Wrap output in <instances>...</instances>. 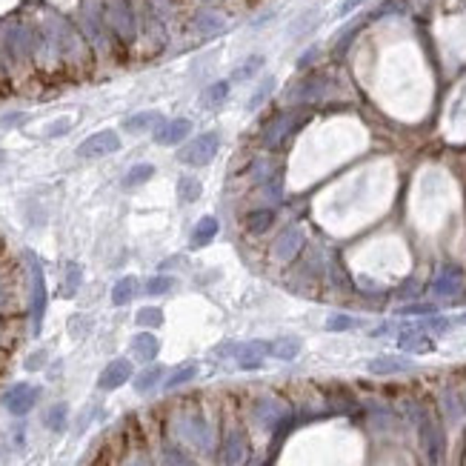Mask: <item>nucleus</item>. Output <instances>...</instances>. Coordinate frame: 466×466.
<instances>
[{
  "label": "nucleus",
  "mask_w": 466,
  "mask_h": 466,
  "mask_svg": "<svg viewBox=\"0 0 466 466\" xmlns=\"http://www.w3.org/2000/svg\"><path fill=\"white\" fill-rule=\"evenodd\" d=\"M181 435H183L192 446L203 449V452L212 449V426H209L201 415H186V418H181Z\"/></svg>",
  "instance_id": "1a4fd4ad"
},
{
  "label": "nucleus",
  "mask_w": 466,
  "mask_h": 466,
  "mask_svg": "<svg viewBox=\"0 0 466 466\" xmlns=\"http://www.w3.org/2000/svg\"><path fill=\"white\" fill-rule=\"evenodd\" d=\"M134 321H138V326H146V329H158L163 323V312L158 306H143L138 315H134Z\"/></svg>",
  "instance_id": "ea45409f"
},
{
  "label": "nucleus",
  "mask_w": 466,
  "mask_h": 466,
  "mask_svg": "<svg viewBox=\"0 0 466 466\" xmlns=\"http://www.w3.org/2000/svg\"><path fill=\"white\" fill-rule=\"evenodd\" d=\"M295 126H298L295 112H278L275 118L266 123V129H263V146L266 149H278L289 138V132H292Z\"/></svg>",
  "instance_id": "0eeeda50"
},
{
  "label": "nucleus",
  "mask_w": 466,
  "mask_h": 466,
  "mask_svg": "<svg viewBox=\"0 0 466 466\" xmlns=\"http://www.w3.org/2000/svg\"><path fill=\"white\" fill-rule=\"evenodd\" d=\"M152 174H154V166H152V163H134V166L126 172L123 186H126V189H134V186L152 181Z\"/></svg>",
  "instance_id": "c9c22d12"
},
{
  "label": "nucleus",
  "mask_w": 466,
  "mask_h": 466,
  "mask_svg": "<svg viewBox=\"0 0 466 466\" xmlns=\"http://www.w3.org/2000/svg\"><path fill=\"white\" fill-rule=\"evenodd\" d=\"M189 132H192V121H186V118L163 121L158 129H154V141H158L161 146H174V143L186 141V138H189Z\"/></svg>",
  "instance_id": "4468645a"
},
{
  "label": "nucleus",
  "mask_w": 466,
  "mask_h": 466,
  "mask_svg": "<svg viewBox=\"0 0 466 466\" xmlns=\"http://www.w3.org/2000/svg\"><path fill=\"white\" fill-rule=\"evenodd\" d=\"M358 326H361V321L352 318V315H341V312H335V315H329V318H326V329H329V332H346V329H358Z\"/></svg>",
  "instance_id": "a19ab883"
},
{
  "label": "nucleus",
  "mask_w": 466,
  "mask_h": 466,
  "mask_svg": "<svg viewBox=\"0 0 466 466\" xmlns=\"http://www.w3.org/2000/svg\"><path fill=\"white\" fill-rule=\"evenodd\" d=\"M415 366L412 358H403V355H378L366 363V369L372 375H401V372H409Z\"/></svg>",
  "instance_id": "2eb2a0df"
},
{
  "label": "nucleus",
  "mask_w": 466,
  "mask_h": 466,
  "mask_svg": "<svg viewBox=\"0 0 466 466\" xmlns=\"http://www.w3.org/2000/svg\"><path fill=\"white\" fill-rule=\"evenodd\" d=\"M161 123H163V114L149 109V112H138V114H132V118H126L123 129L132 132V134H141V132H149V129H158Z\"/></svg>",
  "instance_id": "6ab92c4d"
},
{
  "label": "nucleus",
  "mask_w": 466,
  "mask_h": 466,
  "mask_svg": "<svg viewBox=\"0 0 466 466\" xmlns=\"http://www.w3.org/2000/svg\"><path fill=\"white\" fill-rule=\"evenodd\" d=\"M223 455H226V463L229 466H241L246 458H249V443H246V435L241 429H232L223 440Z\"/></svg>",
  "instance_id": "f3484780"
},
{
  "label": "nucleus",
  "mask_w": 466,
  "mask_h": 466,
  "mask_svg": "<svg viewBox=\"0 0 466 466\" xmlns=\"http://www.w3.org/2000/svg\"><path fill=\"white\" fill-rule=\"evenodd\" d=\"M398 346L403 349V352H429L432 349V341L426 338L421 329H406V332H401V338H398Z\"/></svg>",
  "instance_id": "5701e85b"
},
{
  "label": "nucleus",
  "mask_w": 466,
  "mask_h": 466,
  "mask_svg": "<svg viewBox=\"0 0 466 466\" xmlns=\"http://www.w3.org/2000/svg\"><path fill=\"white\" fill-rule=\"evenodd\" d=\"M275 86H278V81H275V77H272V74H266L263 77V81L258 83V89L255 92H252V98H249V103H246V109L249 112H258L269 98H272V92H275Z\"/></svg>",
  "instance_id": "c756f323"
},
{
  "label": "nucleus",
  "mask_w": 466,
  "mask_h": 466,
  "mask_svg": "<svg viewBox=\"0 0 466 466\" xmlns=\"http://www.w3.org/2000/svg\"><path fill=\"white\" fill-rule=\"evenodd\" d=\"M255 421L263 426V429H278L289 421V406L278 398H263L255 406Z\"/></svg>",
  "instance_id": "6e6552de"
},
{
  "label": "nucleus",
  "mask_w": 466,
  "mask_h": 466,
  "mask_svg": "<svg viewBox=\"0 0 466 466\" xmlns=\"http://www.w3.org/2000/svg\"><path fill=\"white\" fill-rule=\"evenodd\" d=\"M440 406H443L446 418H449V423H458V421H463V415H466V403H463V398L458 395V389H446V392L440 395Z\"/></svg>",
  "instance_id": "393cba45"
},
{
  "label": "nucleus",
  "mask_w": 466,
  "mask_h": 466,
  "mask_svg": "<svg viewBox=\"0 0 466 466\" xmlns=\"http://www.w3.org/2000/svg\"><path fill=\"white\" fill-rule=\"evenodd\" d=\"M134 292H138V278H121L118 283H114V289H112V303L114 306H126L132 298H134Z\"/></svg>",
  "instance_id": "7c9ffc66"
},
{
  "label": "nucleus",
  "mask_w": 466,
  "mask_h": 466,
  "mask_svg": "<svg viewBox=\"0 0 466 466\" xmlns=\"http://www.w3.org/2000/svg\"><path fill=\"white\" fill-rule=\"evenodd\" d=\"M221 149V134L218 132H203L198 138H192L186 146H181L178 161L186 166H206L215 161V154Z\"/></svg>",
  "instance_id": "f03ea898"
},
{
  "label": "nucleus",
  "mask_w": 466,
  "mask_h": 466,
  "mask_svg": "<svg viewBox=\"0 0 466 466\" xmlns=\"http://www.w3.org/2000/svg\"><path fill=\"white\" fill-rule=\"evenodd\" d=\"M209 3H215V0H209Z\"/></svg>",
  "instance_id": "bf43d9fd"
},
{
  "label": "nucleus",
  "mask_w": 466,
  "mask_h": 466,
  "mask_svg": "<svg viewBox=\"0 0 466 466\" xmlns=\"http://www.w3.org/2000/svg\"><path fill=\"white\" fill-rule=\"evenodd\" d=\"M266 355H272V343H266V341H249V343L235 349V358H238L241 369H261Z\"/></svg>",
  "instance_id": "f8f14e48"
},
{
  "label": "nucleus",
  "mask_w": 466,
  "mask_h": 466,
  "mask_svg": "<svg viewBox=\"0 0 466 466\" xmlns=\"http://www.w3.org/2000/svg\"><path fill=\"white\" fill-rule=\"evenodd\" d=\"M215 235H218V218L206 215V218L198 221L195 232H192V246H195V249H198V246H206V243L215 241Z\"/></svg>",
  "instance_id": "cd10ccee"
},
{
  "label": "nucleus",
  "mask_w": 466,
  "mask_h": 466,
  "mask_svg": "<svg viewBox=\"0 0 466 466\" xmlns=\"http://www.w3.org/2000/svg\"><path fill=\"white\" fill-rule=\"evenodd\" d=\"M361 26H363V23H361V21H355V23H349V26H346V29L335 37V52H338V54H343V52L349 49V43L355 41V34L361 32Z\"/></svg>",
  "instance_id": "37998d69"
},
{
  "label": "nucleus",
  "mask_w": 466,
  "mask_h": 466,
  "mask_svg": "<svg viewBox=\"0 0 466 466\" xmlns=\"http://www.w3.org/2000/svg\"><path fill=\"white\" fill-rule=\"evenodd\" d=\"M361 3H366V0H343V6L338 9V17H346V14H352Z\"/></svg>",
  "instance_id": "603ef678"
},
{
  "label": "nucleus",
  "mask_w": 466,
  "mask_h": 466,
  "mask_svg": "<svg viewBox=\"0 0 466 466\" xmlns=\"http://www.w3.org/2000/svg\"><path fill=\"white\" fill-rule=\"evenodd\" d=\"M318 52H321L318 46H312V49H306V52L301 54V61H298V69H306V66H309V63H312V61H315V57H318Z\"/></svg>",
  "instance_id": "3c124183"
},
{
  "label": "nucleus",
  "mask_w": 466,
  "mask_h": 466,
  "mask_svg": "<svg viewBox=\"0 0 466 466\" xmlns=\"http://www.w3.org/2000/svg\"><path fill=\"white\" fill-rule=\"evenodd\" d=\"M163 466H195L181 449H174V446H166L163 449Z\"/></svg>",
  "instance_id": "49530a36"
},
{
  "label": "nucleus",
  "mask_w": 466,
  "mask_h": 466,
  "mask_svg": "<svg viewBox=\"0 0 466 466\" xmlns=\"http://www.w3.org/2000/svg\"><path fill=\"white\" fill-rule=\"evenodd\" d=\"M37 392L34 386H29V383H14L12 389L3 395V406L12 412V415H26V412H32V406L37 403Z\"/></svg>",
  "instance_id": "9b49d317"
},
{
  "label": "nucleus",
  "mask_w": 466,
  "mask_h": 466,
  "mask_svg": "<svg viewBox=\"0 0 466 466\" xmlns=\"http://www.w3.org/2000/svg\"><path fill=\"white\" fill-rule=\"evenodd\" d=\"M109 21H112V29L118 32L123 41H132L134 37V14H132L129 0H114L109 6Z\"/></svg>",
  "instance_id": "ddd939ff"
},
{
  "label": "nucleus",
  "mask_w": 466,
  "mask_h": 466,
  "mask_svg": "<svg viewBox=\"0 0 466 466\" xmlns=\"http://www.w3.org/2000/svg\"><path fill=\"white\" fill-rule=\"evenodd\" d=\"M303 246H306L303 232L298 226H286L281 235L275 238V243H272V255H275L281 263H292L303 252Z\"/></svg>",
  "instance_id": "423d86ee"
},
{
  "label": "nucleus",
  "mask_w": 466,
  "mask_h": 466,
  "mask_svg": "<svg viewBox=\"0 0 466 466\" xmlns=\"http://www.w3.org/2000/svg\"><path fill=\"white\" fill-rule=\"evenodd\" d=\"M29 272H32V332L41 335L43 315H46V278L43 266L34 255H29Z\"/></svg>",
  "instance_id": "7ed1b4c3"
},
{
  "label": "nucleus",
  "mask_w": 466,
  "mask_h": 466,
  "mask_svg": "<svg viewBox=\"0 0 466 466\" xmlns=\"http://www.w3.org/2000/svg\"><path fill=\"white\" fill-rule=\"evenodd\" d=\"M406 12V6L401 3V0H386V3L381 6V9H375L372 12V17H386V14H403Z\"/></svg>",
  "instance_id": "8fccbe9b"
},
{
  "label": "nucleus",
  "mask_w": 466,
  "mask_h": 466,
  "mask_svg": "<svg viewBox=\"0 0 466 466\" xmlns=\"http://www.w3.org/2000/svg\"><path fill=\"white\" fill-rule=\"evenodd\" d=\"M415 423H418V435H421V446H423V455L432 466H438L443 460V449H446V440H443V429L432 421V415L415 406Z\"/></svg>",
  "instance_id": "f257e3e1"
},
{
  "label": "nucleus",
  "mask_w": 466,
  "mask_h": 466,
  "mask_svg": "<svg viewBox=\"0 0 466 466\" xmlns=\"http://www.w3.org/2000/svg\"><path fill=\"white\" fill-rule=\"evenodd\" d=\"M169 289H174V278L169 275H158L146 281V295H166Z\"/></svg>",
  "instance_id": "c03bdc74"
},
{
  "label": "nucleus",
  "mask_w": 466,
  "mask_h": 466,
  "mask_svg": "<svg viewBox=\"0 0 466 466\" xmlns=\"http://www.w3.org/2000/svg\"><path fill=\"white\" fill-rule=\"evenodd\" d=\"M301 349H303V343H301V338H295V335L278 338L275 343H272V358H278V361H295V358L301 355Z\"/></svg>",
  "instance_id": "a878e982"
},
{
  "label": "nucleus",
  "mask_w": 466,
  "mask_h": 466,
  "mask_svg": "<svg viewBox=\"0 0 466 466\" xmlns=\"http://www.w3.org/2000/svg\"><path fill=\"white\" fill-rule=\"evenodd\" d=\"M201 195H203V183L198 178L183 174V178L178 181V198H181V203H195Z\"/></svg>",
  "instance_id": "2f4dec72"
},
{
  "label": "nucleus",
  "mask_w": 466,
  "mask_h": 466,
  "mask_svg": "<svg viewBox=\"0 0 466 466\" xmlns=\"http://www.w3.org/2000/svg\"><path fill=\"white\" fill-rule=\"evenodd\" d=\"M83 29H86V34L92 37V43L94 46H106V41H103V26H101V17L94 14V9L92 6H86L83 9Z\"/></svg>",
  "instance_id": "473e14b6"
},
{
  "label": "nucleus",
  "mask_w": 466,
  "mask_h": 466,
  "mask_svg": "<svg viewBox=\"0 0 466 466\" xmlns=\"http://www.w3.org/2000/svg\"><path fill=\"white\" fill-rule=\"evenodd\" d=\"M458 323H463V326H466V315H460V318H458Z\"/></svg>",
  "instance_id": "4d7b16f0"
},
{
  "label": "nucleus",
  "mask_w": 466,
  "mask_h": 466,
  "mask_svg": "<svg viewBox=\"0 0 466 466\" xmlns=\"http://www.w3.org/2000/svg\"><path fill=\"white\" fill-rule=\"evenodd\" d=\"M161 378H163V366H149V369H143L138 378H134V389H138L141 395H143V392H152L154 386L161 383Z\"/></svg>",
  "instance_id": "72a5a7b5"
},
{
  "label": "nucleus",
  "mask_w": 466,
  "mask_h": 466,
  "mask_svg": "<svg viewBox=\"0 0 466 466\" xmlns=\"http://www.w3.org/2000/svg\"><path fill=\"white\" fill-rule=\"evenodd\" d=\"M81 281H83V269H81V263L69 261V263H66V281H63V295H66V298H72V295L77 292V286H81Z\"/></svg>",
  "instance_id": "58836bf2"
},
{
  "label": "nucleus",
  "mask_w": 466,
  "mask_h": 466,
  "mask_svg": "<svg viewBox=\"0 0 466 466\" xmlns=\"http://www.w3.org/2000/svg\"><path fill=\"white\" fill-rule=\"evenodd\" d=\"M318 14H321L318 9H309V12H303V14L298 17V21L286 29V34L295 41V37H303L306 32H312V29H315V23H318Z\"/></svg>",
  "instance_id": "f704fd0d"
},
{
  "label": "nucleus",
  "mask_w": 466,
  "mask_h": 466,
  "mask_svg": "<svg viewBox=\"0 0 466 466\" xmlns=\"http://www.w3.org/2000/svg\"><path fill=\"white\" fill-rule=\"evenodd\" d=\"M229 89H232V81H215L212 86H206V89H203L201 103H203L206 109H218V106L229 98Z\"/></svg>",
  "instance_id": "bb28decb"
},
{
  "label": "nucleus",
  "mask_w": 466,
  "mask_h": 466,
  "mask_svg": "<svg viewBox=\"0 0 466 466\" xmlns=\"http://www.w3.org/2000/svg\"><path fill=\"white\" fill-rule=\"evenodd\" d=\"M192 378H198V363H183L181 369H174V372L169 375V381L163 383V389H178V386L189 383Z\"/></svg>",
  "instance_id": "e433bc0d"
},
{
  "label": "nucleus",
  "mask_w": 466,
  "mask_h": 466,
  "mask_svg": "<svg viewBox=\"0 0 466 466\" xmlns=\"http://www.w3.org/2000/svg\"><path fill=\"white\" fill-rule=\"evenodd\" d=\"M129 378H132V363L126 358H118V361H112L101 372L98 386H101V389H106V392H112V389H121Z\"/></svg>",
  "instance_id": "dca6fc26"
},
{
  "label": "nucleus",
  "mask_w": 466,
  "mask_h": 466,
  "mask_svg": "<svg viewBox=\"0 0 466 466\" xmlns=\"http://www.w3.org/2000/svg\"><path fill=\"white\" fill-rule=\"evenodd\" d=\"M6 49L12 57H26L32 52V32L23 26H12L6 32Z\"/></svg>",
  "instance_id": "aec40b11"
},
{
  "label": "nucleus",
  "mask_w": 466,
  "mask_h": 466,
  "mask_svg": "<svg viewBox=\"0 0 466 466\" xmlns=\"http://www.w3.org/2000/svg\"><path fill=\"white\" fill-rule=\"evenodd\" d=\"M192 26H195V32L201 34V37H215V34H221V32H226V21L218 14V12H198L195 14V21H192Z\"/></svg>",
  "instance_id": "a211bd4d"
},
{
  "label": "nucleus",
  "mask_w": 466,
  "mask_h": 466,
  "mask_svg": "<svg viewBox=\"0 0 466 466\" xmlns=\"http://www.w3.org/2000/svg\"><path fill=\"white\" fill-rule=\"evenodd\" d=\"M275 174H278V166L272 163L269 158H255L249 163V178H252V183H258V186L269 183Z\"/></svg>",
  "instance_id": "c85d7f7f"
},
{
  "label": "nucleus",
  "mask_w": 466,
  "mask_h": 466,
  "mask_svg": "<svg viewBox=\"0 0 466 466\" xmlns=\"http://www.w3.org/2000/svg\"><path fill=\"white\" fill-rule=\"evenodd\" d=\"M329 92V81L323 74H309L303 81H298L292 89L286 92V101L289 103H315V101H323Z\"/></svg>",
  "instance_id": "20e7f679"
},
{
  "label": "nucleus",
  "mask_w": 466,
  "mask_h": 466,
  "mask_svg": "<svg viewBox=\"0 0 466 466\" xmlns=\"http://www.w3.org/2000/svg\"><path fill=\"white\" fill-rule=\"evenodd\" d=\"M72 129V118H61V121H52L46 126V138H61V134H66Z\"/></svg>",
  "instance_id": "09e8293b"
},
{
  "label": "nucleus",
  "mask_w": 466,
  "mask_h": 466,
  "mask_svg": "<svg viewBox=\"0 0 466 466\" xmlns=\"http://www.w3.org/2000/svg\"><path fill=\"white\" fill-rule=\"evenodd\" d=\"M261 189H263V201H269L272 206L281 203V201H283V178H281V172H278L269 183H263Z\"/></svg>",
  "instance_id": "79ce46f5"
},
{
  "label": "nucleus",
  "mask_w": 466,
  "mask_h": 466,
  "mask_svg": "<svg viewBox=\"0 0 466 466\" xmlns=\"http://www.w3.org/2000/svg\"><path fill=\"white\" fill-rule=\"evenodd\" d=\"M243 223H246V229L252 232V235H266V232L272 229V223H275V209H272V206L252 209Z\"/></svg>",
  "instance_id": "412c9836"
},
{
  "label": "nucleus",
  "mask_w": 466,
  "mask_h": 466,
  "mask_svg": "<svg viewBox=\"0 0 466 466\" xmlns=\"http://www.w3.org/2000/svg\"><path fill=\"white\" fill-rule=\"evenodd\" d=\"M329 281H332L335 286H349V275H346V269L341 261H329Z\"/></svg>",
  "instance_id": "de8ad7c7"
},
{
  "label": "nucleus",
  "mask_w": 466,
  "mask_h": 466,
  "mask_svg": "<svg viewBox=\"0 0 466 466\" xmlns=\"http://www.w3.org/2000/svg\"><path fill=\"white\" fill-rule=\"evenodd\" d=\"M398 315H426V318H429V315H438V306L435 303H409V306H401L398 309Z\"/></svg>",
  "instance_id": "a18cd8bd"
},
{
  "label": "nucleus",
  "mask_w": 466,
  "mask_h": 466,
  "mask_svg": "<svg viewBox=\"0 0 466 466\" xmlns=\"http://www.w3.org/2000/svg\"><path fill=\"white\" fill-rule=\"evenodd\" d=\"M132 352H134V358H141V361H152V358H158V352H161V341L154 338L152 332H141V335L132 338Z\"/></svg>",
  "instance_id": "4be33fe9"
},
{
  "label": "nucleus",
  "mask_w": 466,
  "mask_h": 466,
  "mask_svg": "<svg viewBox=\"0 0 466 466\" xmlns=\"http://www.w3.org/2000/svg\"><path fill=\"white\" fill-rule=\"evenodd\" d=\"M0 303H3V289H0Z\"/></svg>",
  "instance_id": "13d9d810"
},
{
  "label": "nucleus",
  "mask_w": 466,
  "mask_h": 466,
  "mask_svg": "<svg viewBox=\"0 0 466 466\" xmlns=\"http://www.w3.org/2000/svg\"><path fill=\"white\" fill-rule=\"evenodd\" d=\"M43 361H46V352H34V355H29L26 369H29V372H34V369H41V366H43Z\"/></svg>",
  "instance_id": "864d4df0"
},
{
  "label": "nucleus",
  "mask_w": 466,
  "mask_h": 466,
  "mask_svg": "<svg viewBox=\"0 0 466 466\" xmlns=\"http://www.w3.org/2000/svg\"><path fill=\"white\" fill-rule=\"evenodd\" d=\"M66 418H69V406L66 403H54L43 421H46V426L52 432H63L66 429Z\"/></svg>",
  "instance_id": "4c0bfd02"
},
{
  "label": "nucleus",
  "mask_w": 466,
  "mask_h": 466,
  "mask_svg": "<svg viewBox=\"0 0 466 466\" xmlns=\"http://www.w3.org/2000/svg\"><path fill=\"white\" fill-rule=\"evenodd\" d=\"M266 66V57L263 54H249L243 63H238L235 66V72H232V83H246V81H252L261 69Z\"/></svg>",
  "instance_id": "b1692460"
},
{
  "label": "nucleus",
  "mask_w": 466,
  "mask_h": 466,
  "mask_svg": "<svg viewBox=\"0 0 466 466\" xmlns=\"http://www.w3.org/2000/svg\"><path fill=\"white\" fill-rule=\"evenodd\" d=\"M118 149H121V134L114 129H101V132L89 134V138L77 146V154H81V158H103V154H112Z\"/></svg>",
  "instance_id": "39448f33"
},
{
  "label": "nucleus",
  "mask_w": 466,
  "mask_h": 466,
  "mask_svg": "<svg viewBox=\"0 0 466 466\" xmlns=\"http://www.w3.org/2000/svg\"><path fill=\"white\" fill-rule=\"evenodd\" d=\"M463 283H466V278L458 266H440V272L432 281V292L438 298H458L463 292Z\"/></svg>",
  "instance_id": "9d476101"
},
{
  "label": "nucleus",
  "mask_w": 466,
  "mask_h": 466,
  "mask_svg": "<svg viewBox=\"0 0 466 466\" xmlns=\"http://www.w3.org/2000/svg\"><path fill=\"white\" fill-rule=\"evenodd\" d=\"M129 466H149V463H146V460H143V458H134V460H132V463H129Z\"/></svg>",
  "instance_id": "6e6d98bb"
},
{
  "label": "nucleus",
  "mask_w": 466,
  "mask_h": 466,
  "mask_svg": "<svg viewBox=\"0 0 466 466\" xmlns=\"http://www.w3.org/2000/svg\"><path fill=\"white\" fill-rule=\"evenodd\" d=\"M26 121V114H21V112H14V114H3V126H17V123H23Z\"/></svg>",
  "instance_id": "5fc2aeb1"
}]
</instances>
